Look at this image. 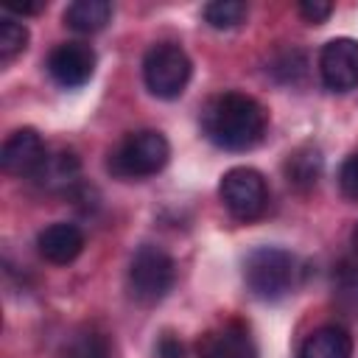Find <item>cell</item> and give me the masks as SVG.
<instances>
[{
    "mask_svg": "<svg viewBox=\"0 0 358 358\" xmlns=\"http://www.w3.org/2000/svg\"><path fill=\"white\" fill-rule=\"evenodd\" d=\"M268 112L246 92L213 95L201 109L204 137L224 151H249L266 137Z\"/></svg>",
    "mask_w": 358,
    "mask_h": 358,
    "instance_id": "obj_1",
    "label": "cell"
},
{
    "mask_svg": "<svg viewBox=\"0 0 358 358\" xmlns=\"http://www.w3.org/2000/svg\"><path fill=\"white\" fill-rule=\"evenodd\" d=\"M168 157H171V145L165 134L154 129H140V131H129L115 145V151L109 154V171L117 179H145L159 173Z\"/></svg>",
    "mask_w": 358,
    "mask_h": 358,
    "instance_id": "obj_2",
    "label": "cell"
},
{
    "mask_svg": "<svg viewBox=\"0 0 358 358\" xmlns=\"http://www.w3.org/2000/svg\"><path fill=\"white\" fill-rule=\"evenodd\" d=\"M296 263L294 255L280 246H257L243 260V280L249 291L263 302L282 299L294 285Z\"/></svg>",
    "mask_w": 358,
    "mask_h": 358,
    "instance_id": "obj_3",
    "label": "cell"
},
{
    "mask_svg": "<svg viewBox=\"0 0 358 358\" xmlns=\"http://www.w3.org/2000/svg\"><path fill=\"white\" fill-rule=\"evenodd\" d=\"M173 280H176V263L165 249L145 243L134 252L129 263V294L134 302L157 305L159 299L168 296Z\"/></svg>",
    "mask_w": 358,
    "mask_h": 358,
    "instance_id": "obj_4",
    "label": "cell"
},
{
    "mask_svg": "<svg viewBox=\"0 0 358 358\" xmlns=\"http://www.w3.org/2000/svg\"><path fill=\"white\" fill-rule=\"evenodd\" d=\"M190 73H193V64L187 53L173 42H157L143 56V81L148 92L162 101L179 98L190 81Z\"/></svg>",
    "mask_w": 358,
    "mask_h": 358,
    "instance_id": "obj_5",
    "label": "cell"
},
{
    "mask_svg": "<svg viewBox=\"0 0 358 358\" xmlns=\"http://www.w3.org/2000/svg\"><path fill=\"white\" fill-rule=\"evenodd\" d=\"M218 196H221L227 213L238 221H246V224L260 218L266 213V204H268V187H266L263 173L255 168H246V165L229 168L221 176Z\"/></svg>",
    "mask_w": 358,
    "mask_h": 358,
    "instance_id": "obj_6",
    "label": "cell"
},
{
    "mask_svg": "<svg viewBox=\"0 0 358 358\" xmlns=\"http://www.w3.org/2000/svg\"><path fill=\"white\" fill-rule=\"evenodd\" d=\"M319 76L330 92H350L358 87V39L336 36L319 53Z\"/></svg>",
    "mask_w": 358,
    "mask_h": 358,
    "instance_id": "obj_7",
    "label": "cell"
},
{
    "mask_svg": "<svg viewBox=\"0 0 358 358\" xmlns=\"http://www.w3.org/2000/svg\"><path fill=\"white\" fill-rule=\"evenodd\" d=\"M50 78L64 87V90H76L84 87L92 73H95V50L84 42H62L48 53L45 62Z\"/></svg>",
    "mask_w": 358,
    "mask_h": 358,
    "instance_id": "obj_8",
    "label": "cell"
},
{
    "mask_svg": "<svg viewBox=\"0 0 358 358\" xmlns=\"http://www.w3.org/2000/svg\"><path fill=\"white\" fill-rule=\"evenodd\" d=\"M45 157H48V151H45L39 131L25 126L6 137V143L0 148V168L8 176H34L42 168Z\"/></svg>",
    "mask_w": 358,
    "mask_h": 358,
    "instance_id": "obj_9",
    "label": "cell"
},
{
    "mask_svg": "<svg viewBox=\"0 0 358 358\" xmlns=\"http://www.w3.org/2000/svg\"><path fill=\"white\" fill-rule=\"evenodd\" d=\"M199 358H257V347L246 324L227 322L201 338Z\"/></svg>",
    "mask_w": 358,
    "mask_h": 358,
    "instance_id": "obj_10",
    "label": "cell"
},
{
    "mask_svg": "<svg viewBox=\"0 0 358 358\" xmlns=\"http://www.w3.org/2000/svg\"><path fill=\"white\" fill-rule=\"evenodd\" d=\"M36 249H39V255L48 263L67 266V263H73L81 255V249H84V232L76 224L53 221V224H48L36 235Z\"/></svg>",
    "mask_w": 358,
    "mask_h": 358,
    "instance_id": "obj_11",
    "label": "cell"
},
{
    "mask_svg": "<svg viewBox=\"0 0 358 358\" xmlns=\"http://www.w3.org/2000/svg\"><path fill=\"white\" fill-rule=\"evenodd\" d=\"M36 185L50 190V193H73V187H78L81 179V162L76 157V151H53L45 157L42 168L34 173Z\"/></svg>",
    "mask_w": 358,
    "mask_h": 358,
    "instance_id": "obj_12",
    "label": "cell"
},
{
    "mask_svg": "<svg viewBox=\"0 0 358 358\" xmlns=\"http://www.w3.org/2000/svg\"><path fill=\"white\" fill-rule=\"evenodd\" d=\"M299 358H352V336L341 324L316 327L302 341Z\"/></svg>",
    "mask_w": 358,
    "mask_h": 358,
    "instance_id": "obj_13",
    "label": "cell"
},
{
    "mask_svg": "<svg viewBox=\"0 0 358 358\" xmlns=\"http://www.w3.org/2000/svg\"><path fill=\"white\" fill-rule=\"evenodd\" d=\"M112 20L109 0H76L64 8V25L76 34H98Z\"/></svg>",
    "mask_w": 358,
    "mask_h": 358,
    "instance_id": "obj_14",
    "label": "cell"
},
{
    "mask_svg": "<svg viewBox=\"0 0 358 358\" xmlns=\"http://www.w3.org/2000/svg\"><path fill=\"white\" fill-rule=\"evenodd\" d=\"M282 171H285L288 185H294L299 190H308L322 176V151L313 148V145H299L285 157Z\"/></svg>",
    "mask_w": 358,
    "mask_h": 358,
    "instance_id": "obj_15",
    "label": "cell"
},
{
    "mask_svg": "<svg viewBox=\"0 0 358 358\" xmlns=\"http://www.w3.org/2000/svg\"><path fill=\"white\" fill-rule=\"evenodd\" d=\"M59 358H109V338L95 327H78L64 338Z\"/></svg>",
    "mask_w": 358,
    "mask_h": 358,
    "instance_id": "obj_16",
    "label": "cell"
},
{
    "mask_svg": "<svg viewBox=\"0 0 358 358\" xmlns=\"http://www.w3.org/2000/svg\"><path fill=\"white\" fill-rule=\"evenodd\" d=\"M204 14V22L215 31H229V28H238L246 14H249V6L243 0H213L201 8Z\"/></svg>",
    "mask_w": 358,
    "mask_h": 358,
    "instance_id": "obj_17",
    "label": "cell"
},
{
    "mask_svg": "<svg viewBox=\"0 0 358 358\" xmlns=\"http://www.w3.org/2000/svg\"><path fill=\"white\" fill-rule=\"evenodd\" d=\"M28 48V28L17 20H0V62L17 59Z\"/></svg>",
    "mask_w": 358,
    "mask_h": 358,
    "instance_id": "obj_18",
    "label": "cell"
},
{
    "mask_svg": "<svg viewBox=\"0 0 358 358\" xmlns=\"http://www.w3.org/2000/svg\"><path fill=\"white\" fill-rule=\"evenodd\" d=\"M305 67H308L305 53L296 50V48H291V50H282V53L268 64V73H271L277 81H282V84H296V81L305 76Z\"/></svg>",
    "mask_w": 358,
    "mask_h": 358,
    "instance_id": "obj_19",
    "label": "cell"
},
{
    "mask_svg": "<svg viewBox=\"0 0 358 358\" xmlns=\"http://www.w3.org/2000/svg\"><path fill=\"white\" fill-rule=\"evenodd\" d=\"M338 187L347 199L358 201V151L350 154L344 162H341V171H338Z\"/></svg>",
    "mask_w": 358,
    "mask_h": 358,
    "instance_id": "obj_20",
    "label": "cell"
},
{
    "mask_svg": "<svg viewBox=\"0 0 358 358\" xmlns=\"http://www.w3.org/2000/svg\"><path fill=\"white\" fill-rule=\"evenodd\" d=\"M299 14H302L305 22L322 25V22L333 14V3H327V0H302V3H299Z\"/></svg>",
    "mask_w": 358,
    "mask_h": 358,
    "instance_id": "obj_21",
    "label": "cell"
},
{
    "mask_svg": "<svg viewBox=\"0 0 358 358\" xmlns=\"http://www.w3.org/2000/svg\"><path fill=\"white\" fill-rule=\"evenodd\" d=\"M157 355L159 358H185V344L176 336H162L157 344Z\"/></svg>",
    "mask_w": 358,
    "mask_h": 358,
    "instance_id": "obj_22",
    "label": "cell"
},
{
    "mask_svg": "<svg viewBox=\"0 0 358 358\" xmlns=\"http://www.w3.org/2000/svg\"><path fill=\"white\" fill-rule=\"evenodd\" d=\"M8 11H17V14H36L45 8V3H6Z\"/></svg>",
    "mask_w": 358,
    "mask_h": 358,
    "instance_id": "obj_23",
    "label": "cell"
},
{
    "mask_svg": "<svg viewBox=\"0 0 358 358\" xmlns=\"http://www.w3.org/2000/svg\"><path fill=\"white\" fill-rule=\"evenodd\" d=\"M352 246H355V252H358V227H355V232H352Z\"/></svg>",
    "mask_w": 358,
    "mask_h": 358,
    "instance_id": "obj_24",
    "label": "cell"
}]
</instances>
